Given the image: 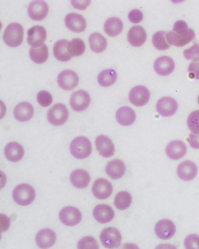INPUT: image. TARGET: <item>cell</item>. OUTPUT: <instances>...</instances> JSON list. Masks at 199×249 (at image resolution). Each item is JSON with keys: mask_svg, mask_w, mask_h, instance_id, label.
Listing matches in <instances>:
<instances>
[{"mask_svg": "<svg viewBox=\"0 0 199 249\" xmlns=\"http://www.w3.org/2000/svg\"><path fill=\"white\" fill-rule=\"evenodd\" d=\"M177 101L170 97H164L158 101L156 104V110L158 114L163 117H171L177 112Z\"/></svg>", "mask_w": 199, "mask_h": 249, "instance_id": "cell-14", "label": "cell"}, {"mask_svg": "<svg viewBox=\"0 0 199 249\" xmlns=\"http://www.w3.org/2000/svg\"><path fill=\"white\" fill-rule=\"evenodd\" d=\"M69 150L73 157L77 159H85L92 153V144L85 137H78L74 138L69 145Z\"/></svg>", "mask_w": 199, "mask_h": 249, "instance_id": "cell-3", "label": "cell"}, {"mask_svg": "<svg viewBox=\"0 0 199 249\" xmlns=\"http://www.w3.org/2000/svg\"><path fill=\"white\" fill-rule=\"evenodd\" d=\"M4 154L7 160L11 162H18L24 156V149L19 143L12 142L5 147Z\"/></svg>", "mask_w": 199, "mask_h": 249, "instance_id": "cell-27", "label": "cell"}, {"mask_svg": "<svg viewBox=\"0 0 199 249\" xmlns=\"http://www.w3.org/2000/svg\"><path fill=\"white\" fill-rule=\"evenodd\" d=\"M69 41L66 39H61L56 42L53 46V55L57 60L60 62H68L70 60L72 56L68 52V44Z\"/></svg>", "mask_w": 199, "mask_h": 249, "instance_id": "cell-29", "label": "cell"}, {"mask_svg": "<svg viewBox=\"0 0 199 249\" xmlns=\"http://www.w3.org/2000/svg\"><path fill=\"white\" fill-rule=\"evenodd\" d=\"M188 73H190V78L199 80V58L193 60L190 62L188 67Z\"/></svg>", "mask_w": 199, "mask_h": 249, "instance_id": "cell-42", "label": "cell"}, {"mask_svg": "<svg viewBox=\"0 0 199 249\" xmlns=\"http://www.w3.org/2000/svg\"><path fill=\"white\" fill-rule=\"evenodd\" d=\"M117 73L115 70L106 69L102 71L98 75V81L100 86L103 87H109L116 82Z\"/></svg>", "mask_w": 199, "mask_h": 249, "instance_id": "cell-33", "label": "cell"}, {"mask_svg": "<svg viewBox=\"0 0 199 249\" xmlns=\"http://www.w3.org/2000/svg\"><path fill=\"white\" fill-rule=\"evenodd\" d=\"M0 219H1V231H6L9 229L11 225V220L8 216H6L5 214H0Z\"/></svg>", "mask_w": 199, "mask_h": 249, "instance_id": "cell-45", "label": "cell"}, {"mask_svg": "<svg viewBox=\"0 0 199 249\" xmlns=\"http://www.w3.org/2000/svg\"><path fill=\"white\" fill-rule=\"evenodd\" d=\"M105 172L109 178L113 180H118L123 178L126 173V165L121 160L115 159L107 164Z\"/></svg>", "mask_w": 199, "mask_h": 249, "instance_id": "cell-25", "label": "cell"}, {"mask_svg": "<svg viewBox=\"0 0 199 249\" xmlns=\"http://www.w3.org/2000/svg\"><path fill=\"white\" fill-rule=\"evenodd\" d=\"M24 31L22 25L13 22L7 26L3 33V41L11 47H19L23 42Z\"/></svg>", "mask_w": 199, "mask_h": 249, "instance_id": "cell-2", "label": "cell"}, {"mask_svg": "<svg viewBox=\"0 0 199 249\" xmlns=\"http://www.w3.org/2000/svg\"><path fill=\"white\" fill-rule=\"evenodd\" d=\"M47 36V30L42 26H33L27 31V42L31 47L38 48L44 45Z\"/></svg>", "mask_w": 199, "mask_h": 249, "instance_id": "cell-11", "label": "cell"}, {"mask_svg": "<svg viewBox=\"0 0 199 249\" xmlns=\"http://www.w3.org/2000/svg\"><path fill=\"white\" fill-rule=\"evenodd\" d=\"M100 239L104 248L117 249L121 244L122 236L117 229L109 227L102 230Z\"/></svg>", "mask_w": 199, "mask_h": 249, "instance_id": "cell-5", "label": "cell"}, {"mask_svg": "<svg viewBox=\"0 0 199 249\" xmlns=\"http://www.w3.org/2000/svg\"><path fill=\"white\" fill-rule=\"evenodd\" d=\"M155 231L158 238L160 240H170L175 236L176 227L171 220L164 219V220H159V222L156 224Z\"/></svg>", "mask_w": 199, "mask_h": 249, "instance_id": "cell-15", "label": "cell"}, {"mask_svg": "<svg viewBox=\"0 0 199 249\" xmlns=\"http://www.w3.org/2000/svg\"><path fill=\"white\" fill-rule=\"evenodd\" d=\"M195 38V32L194 30L189 28L185 34L178 35L174 31H169L166 35V39L169 45H173L177 47H182L192 42Z\"/></svg>", "mask_w": 199, "mask_h": 249, "instance_id": "cell-12", "label": "cell"}, {"mask_svg": "<svg viewBox=\"0 0 199 249\" xmlns=\"http://www.w3.org/2000/svg\"><path fill=\"white\" fill-rule=\"evenodd\" d=\"M183 55L187 60H195L199 58V43H195L183 52Z\"/></svg>", "mask_w": 199, "mask_h": 249, "instance_id": "cell-40", "label": "cell"}, {"mask_svg": "<svg viewBox=\"0 0 199 249\" xmlns=\"http://www.w3.org/2000/svg\"><path fill=\"white\" fill-rule=\"evenodd\" d=\"M144 18V14L140 10L134 9L129 12V19L133 23H139Z\"/></svg>", "mask_w": 199, "mask_h": 249, "instance_id": "cell-43", "label": "cell"}, {"mask_svg": "<svg viewBox=\"0 0 199 249\" xmlns=\"http://www.w3.org/2000/svg\"><path fill=\"white\" fill-rule=\"evenodd\" d=\"M89 173L84 169H75L70 174V182L77 189H85L90 182Z\"/></svg>", "mask_w": 199, "mask_h": 249, "instance_id": "cell-26", "label": "cell"}, {"mask_svg": "<svg viewBox=\"0 0 199 249\" xmlns=\"http://www.w3.org/2000/svg\"><path fill=\"white\" fill-rule=\"evenodd\" d=\"M166 31H158L152 36L153 46L159 51H166L170 48V45L166 39Z\"/></svg>", "mask_w": 199, "mask_h": 249, "instance_id": "cell-36", "label": "cell"}, {"mask_svg": "<svg viewBox=\"0 0 199 249\" xmlns=\"http://www.w3.org/2000/svg\"><path fill=\"white\" fill-rule=\"evenodd\" d=\"M186 145L183 142L175 140L170 142L166 147V154L171 160H177L186 155Z\"/></svg>", "mask_w": 199, "mask_h": 249, "instance_id": "cell-23", "label": "cell"}, {"mask_svg": "<svg viewBox=\"0 0 199 249\" xmlns=\"http://www.w3.org/2000/svg\"><path fill=\"white\" fill-rule=\"evenodd\" d=\"M179 178L184 181H190L195 179L198 174V167L195 163L190 160H185L180 163L177 168Z\"/></svg>", "mask_w": 199, "mask_h": 249, "instance_id": "cell-19", "label": "cell"}, {"mask_svg": "<svg viewBox=\"0 0 199 249\" xmlns=\"http://www.w3.org/2000/svg\"><path fill=\"white\" fill-rule=\"evenodd\" d=\"M113 185L105 178H99L95 180L92 187L93 196L99 200H105L113 194Z\"/></svg>", "mask_w": 199, "mask_h": 249, "instance_id": "cell-10", "label": "cell"}, {"mask_svg": "<svg viewBox=\"0 0 199 249\" xmlns=\"http://www.w3.org/2000/svg\"><path fill=\"white\" fill-rule=\"evenodd\" d=\"M56 233L50 229H43L36 235V244L40 249H50L56 242Z\"/></svg>", "mask_w": 199, "mask_h": 249, "instance_id": "cell-20", "label": "cell"}, {"mask_svg": "<svg viewBox=\"0 0 199 249\" xmlns=\"http://www.w3.org/2000/svg\"><path fill=\"white\" fill-rule=\"evenodd\" d=\"M78 249H98V242L93 236H84L78 243Z\"/></svg>", "mask_w": 199, "mask_h": 249, "instance_id": "cell-38", "label": "cell"}, {"mask_svg": "<svg viewBox=\"0 0 199 249\" xmlns=\"http://www.w3.org/2000/svg\"><path fill=\"white\" fill-rule=\"evenodd\" d=\"M116 118L119 124L124 126H129L135 123L136 114L131 107H122L116 111Z\"/></svg>", "mask_w": 199, "mask_h": 249, "instance_id": "cell-28", "label": "cell"}, {"mask_svg": "<svg viewBox=\"0 0 199 249\" xmlns=\"http://www.w3.org/2000/svg\"><path fill=\"white\" fill-rule=\"evenodd\" d=\"M79 77L71 70H66L58 76V84L64 90H72L78 85Z\"/></svg>", "mask_w": 199, "mask_h": 249, "instance_id": "cell-13", "label": "cell"}, {"mask_svg": "<svg viewBox=\"0 0 199 249\" xmlns=\"http://www.w3.org/2000/svg\"><path fill=\"white\" fill-rule=\"evenodd\" d=\"M59 219L63 225L72 227L81 222L82 219V213L77 208L67 206L60 211Z\"/></svg>", "mask_w": 199, "mask_h": 249, "instance_id": "cell-6", "label": "cell"}, {"mask_svg": "<svg viewBox=\"0 0 199 249\" xmlns=\"http://www.w3.org/2000/svg\"><path fill=\"white\" fill-rule=\"evenodd\" d=\"M114 216H115V212L109 205L100 204L93 209V217L100 224L111 222Z\"/></svg>", "mask_w": 199, "mask_h": 249, "instance_id": "cell-21", "label": "cell"}, {"mask_svg": "<svg viewBox=\"0 0 199 249\" xmlns=\"http://www.w3.org/2000/svg\"><path fill=\"white\" fill-rule=\"evenodd\" d=\"M187 125L192 134H199V110L193 111L187 118Z\"/></svg>", "mask_w": 199, "mask_h": 249, "instance_id": "cell-37", "label": "cell"}, {"mask_svg": "<svg viewBox=\"0 0 199 249\" xmlns=\"http://www.w3.org/2000/svg\"><path fill=\"white\" fill-rule=\"evenodd\" d=\"M95 144L100 155L104 158H111L115 153V145L108 136H98V138H96Z\"/></svg>", "mask_w": 199, "mask_h": 249, "instance_id": "cell-17", "label": "cell"}, {"mask_svg": "<svg viewBox=\"0 0 199 249\" xmlns=\"http://www.w3.org/2000/svg\"><path fill=\"white\" fill-rule=\"evenodd\" d=\"M198 103H199V98H198Z\"/></svg>", "mask_w": 199, "mask_h": 249, "instance_id": "cell-48", "label": "cell"}, {"mask_svg": "<svg viewBox=\"0 0 199 249\" xmlns=\"http://www.w3.org/2000/svg\"><path fill=\"white\" fill-rule=\"evenodd\" d=\"M89 46L93 52L101 53L107 48V39L101 34L94 32L89 36Z\"/></svg>", "mask_w": 199, "mask_h": 249, "instance_id": "cell-31", "label": "cell"}, {"mask_svg": "<svg viewBox=\"0 0 199 249\" xmlns=\"http://www.w3.org/2000/svg\"><path fill=\"white\" fill-rule=\"evenodd\" d=\"M188 142L193 149H199V134H190Z\"/></svg>", "mask_w": 199, "mask_h": 249, "instance_id": "cell-47", "label": "cell"}, {"mask_svg": "<svg viewBox=\"0 0 199 249\" xmlns=\"http://www.w3.org/2000/svg\"><path fill=\"white\" fill-rule=\"evenodd\" d=\"M65 23L68 29L75 33H82L86 29V20L79 14H68L65 18Z\"/></svg>", "mask_w": 199, "mask_h": 249, "instance_id": "cell-16", "label": "cell"}, {"mask_svg": "<svg viewBox=\"0 0 199 249\" xmlns=\"http://www.w3.org/2000/svg\"><path fill=\"white\" fill-rule=\"evenodd\" d=\"M129 98L130 103L135 107H144L150 100V93L147 87L137 86L131 89Z\"/></svg>", "mask_w": 199, "mask_h": 249, "instance_id": "cell-8", "label": "cell"}, {"mask_svg": "<svg viewBox=\"0 0 199 249\" xmlns=\"http://www.w3.org/2000/svg\"><path fill=\"white\" fill-rule=\"evenodd\" d=\"M133 202V196L129 192L121 191L116 195L114 205L118 210H126L130 207Z\"/></svg>", "mask_w": 199, "mask_h": 249, "instance_id": "cell-34", "label": "cell"}, {"mask_svg": "<svg viewBox=\"0 0 199 249\" xmlns=\"http://www.w3.org/2000/svg\"><path fill=\"white\" fill-rule=\"evenodd\" d=\"M30 58L36 64H42L49 58V50L47 45H43L38 48L31 47L29 52Z\"/></svg>", "mask_w": 199, "mask_h": 249, "instance_id": "cell-32", "label": "cell"}, {"mask_svg": "<svg viewBox=\"0 0 199 249\" xmlns=\"http://www.w3.org/2000/svg\"><path fill=\"white\" fill-rule=\"evenodd\" d=\"M35 196V190L29 184L17 185L12 192L14 201L21 206H27L32 204Z\"/></svg>", "mask_w": 199, "mask_h": 249, "instance_id": "cell-1", "label": "cell"}, {"mask_svg": "<svg viewBox=\"0 0 199 249\" xmlns=\"http://www.w3.org/2000/svg\"><path fill=\"white\" fill-rule=\"evenodd\" d=\"M34 114L33 107L30 103L22 102L18 103L14 109V116L20 123H26L33 118Z\"/></svg>", "mask_w": 199, "mask_h": 249, "instance_id": "cell-22", "label": "cell"}, {"mask_svg": "<svg viewBox=\"0 0 199 249\" xmlns=\"http://www.w3.org/2000/svg\"><path fill=\"white\" fill-rule=\"evenodd\" d=\"M147 40V32L141 26L131 27L128 33V41L133 47H139L143 46Z\"/></svg>", "mask_w": 199, "mask_h": 249, "instance_id": "cell-24", "label": "cell"}, {"mask_svg": "<svg viewBox=\"0 0 199 249\" xmlns=\"http://www.w3.org/2000/svg\"><path fill=\"white\" fill-rule=\"evenodd\" d=\"M37 101L42 107H48L53 103V97L47 90H41L37 94Z\"/></svg>", "mask_w": 199, "mask_h": 249, "instance_id": "cell-39", "label": "cell"}, {"mask_svg": "<svg viewBox=\"0 0 199 249\" xmlns=\"http://www.w3.org/2000/svg\"><path fill=\"white\" fill-rule=\"evenodd\" d=\"M69 118V110L64 104L57 103L50 108L47 120L54 126H60L66 123Z\"/></svg>", "mask_w": 199, "mask_h": 249, "instance_id": "cell-4", "label": "cell"}, {"mask_svg": "<svg viewBox=\"0 0 199 249\" xmlns=\"http://www.w3.org/2000/svg\"><path fill=\"white\" fill-rule=\"evenodd\" d=\"M175 61L168 56H161L155 61V71L161 76H168L175 71Z\"/></svg>", "mask_w": 199, "mask_h": 249, "instance_id": "cell-18", "label": "cell"}, {"mask_svg": "<svg viewBox=\"0 0 199 249\" xmlns=\"http://www.w3.org/2000/svg\"><path fill=\"white\" fill-rule=\"evenodd\" d=\"M185 249H199V236L197 234H191L186 236L184 241Z\"/></svg>", "mask_w": 199, "mask_h": 249, "instance_id": "cell-41", "label": "cell"}, {"mask_svg": "<svg viewBox=\"0 0 199 249\" xmlns=\"http://www.w3.org/2000/svg\"><path fill=\"white\" fill-rule=\"evenodd\" d=\"M85 52V43L81 38H73L68 44V52L72 57H79Z\"/></svg>", "mask_w": 199, "mask_h": 249, "instance_id": "cell-35", "label": "cell"}, {"mask_svg": "<svg viewBox=\"0 0 199 249\" xmlns=\"http://www.w3.org/2000/svg\"><path fill=\"white\" fill-rule=\"evenodd\" d=\"M71 3H72L73 7H75L76 9L83 11V10H85L87 7H89L91 1H89H89H75V0H73V1H71Z\"/></svg>", "mask_w": 199, "mask_h": 249, "instance_id": "cell-46", "label": "cell"}, {"mask_svg": "<svg viewBox=\"0 0 199 249\" xmlns=\"http://www.w3.org/2000/svg\"><path fill=\"white\" fill-rule=\"evenodd\" d=\"M91 103L90 95L84 90H78L71 95L69 104L76 112L84 111L88 109Z\"/></svg>", "mask_w": 199, "mask_h": 249, "instance_id": "cell-9", "label": "cell"}, {"mask_svg": "<svg viewBox=\"0 0 199 249\" xmlns=\"http://www.w3.org/2000/svg\"><path fill=\"white\" fill-rule=\"evenodd\" d=\"M189 27L185 21L178 20L175 22L173 27V31L175 34L181 35V34H185L188 31Z\"/></svg>", "mask_w": 199, "mask_h": 249, "instance_id": "cell-44", "label": "cell"}, {"mask_svg": "<svg viewBox=\"0 0 199 249\" xmlns=\"http://www.w3.org/2000/svg\"><path fill=\"white\" fill-rule=\"evenodd\" d=\"M124 28V24L120 18L117 17H112L107 19L104 22V32L110 36V37H116L121 33Z\"/></svg>", "mask_w": 199, "mask_h": 249, "instance_id": "cell-30", "label": "cell"}, {"mask_svg": "<svg viewBox=\"0 0 199 249\" xmlns=\"http://www.w3.org/2000/svg\"><path fill=\"white\" fill-rule=\"evenodd\" d=\"M28 16L32 20L42 21L47 18L49 13V6L42 0L32 1L28 7Z\"/></svg>", "mask_w": 199, "mask_h": 249, "instance_id": "cell-7", "label": "cell"}]
</instances>
